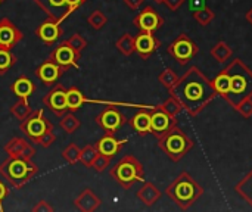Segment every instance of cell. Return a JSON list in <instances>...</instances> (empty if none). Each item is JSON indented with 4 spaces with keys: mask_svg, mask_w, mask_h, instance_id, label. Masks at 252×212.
<instances>
[{
    "mask_svg": "<svg viewBox=\"0 0 252 212\" xmlns=\"http://www.w3.org/2000/svg\"><path fill=\"white\" fill-rule=\"evenodd\" d=\"M170 94L174 96L190 115L202 112L217 96L213 83L198 66L189 68L183 77H179L177 83L170 89Z\"/></svg>",
    "mask_w": 252,
    "mask_h": 212,
    "instance_id": "1",
    "label": "cell"
},
{
    "mask_svg": "<svg viewBox=\"0 0 252 212\" xmlns=\"http://www.w3.org/2000/svg\"><path fill=\"white\" fill-rule=\"evenodd\" d=\"M226 71L230 77V91L224 99L236 109L244 99L252 97V71L241 59L232 61Z\"/></svg>",
    "mask_w": 252,
    "mask_h": 212,
    "instance_id": "2",
    "label": "cell"
},
{
    "mask_svg": "<svg viewBox=\"0 0 252 212\" xmlns=\"http://www.w3.org/2000/svg\"><path fill=\"white\" fill-rule=\"evenodd\" d=\"M165 195L183 211L189 210L202 195L204 189L201 184L189 174L182 173L165 190Z\"/></svg>",
    "mask_w": 252,
    "mask_h": 212,
    "instance_id": "3",
    "label": "cell"
},
{
    "mask_svg": "<svg viewBox=\"0 0 252 212\" xmlns=\"http://www.w3.org/2000/svg\"><path fill=\"white\" fill-rule=\"evenodd\" d=\"M38 173V167L31 158H12L0 164V176L15 189H21Z\"/></svg>",
    "mask_w": 252,
    "mask_h": 212,
    "instance_id": "4",
    "label": "cell"
},
{
    "mask_svg": "<svg viewBox=\"0 0 252 212\" xmlns=\"http://www.w3.org/2000/svg\"><path fill=\"white\" fill-rule=\"evenodd\" d=\"M158 146L173 162H179L193 148V142L182 128L176 125L158 139Z\"/></svg>",
    "mask_w": 252,
    "mask_h": 212,
    "instance_id": "5",
    "label": "cell"
},
{
    "mask_svg": "<svg viewBox=\"0 0 252 212\" xmlns=\"http://www.w3.org/2000/svg\"><path fill=\"white\" fill-rule=\"evenodd\" d=\"M111 177L124 189H131L136 183L145 180V170L140 161L133 155H126L109 171Z\"/></svg>",
    "mask_w": 252,
    "mask_h": 212,
    "instance_id": "6",
    "label": "cell"
},
{
    "mask_svg": "<svg viewBox=\"0 0 252 212\" xmlns=\"http://www.w3.org/2000/svg\"><path fill=\"white\" fill-rule=\"evenodd\" d=\"M19 130L35 143L46 131L53 130V124L44 117L43 109H37L32 111L24 121H21Z\"/></svg>",
    "mask_w": 252,
    "mask_h": 212,
    "instance_id": "7",
    "label": "cell"
},
{
    "mask_svg": "<svg viewBox=\"0 0 252 212\" xmlns=\"http://www.w3.org/2000/svg\"><path fill=\"white\" fill-rule=\"evenodd\" d=\"M168 55L174 58L180 65H186L199 52L198 44L186 34H180L167 49Z\"/></svg>",
    "mask_w": 252,
    "mask_h": 212,
    "instance_id": "8",
    "label": "cell"
},
{
    "mask_svg": "<svg viewBox=\"0 0 252 212\" xmlns=\"http://www.w3.org/2000/svg\"><path fill=\"white\" fill-rule=\"evenodd\" d=\"M94 121L105 131V134H115L127 122V118L118 108L108 106L94 118Z\"/></svg>",
    "mask_w": 252,
    "mask_h": 212,
    "instance_id": "9",
    "label": "cell"
},
{
    "mask_svg": "<svg viewBox=\"0 0 252 212\" xmlns=\"http://www.w3.org/2000/svg\"><path fill=\"white\" fill-rule=\"evenodd\" d=\"M80 58H81V55H78L74 49H71L65 41H62L59 46H56L49 55V59L53 61L56 65H59L63 71H68L69 68L78 69Z\"/></svg>",
    "mask_w": 252,
    "mask_h": 212,
    "instance_id": "10",
    "label": "cell"
},
{
    "mask_svg": "<svg viewBox=\"0 0 252 212\" xmlns=\"http://www.w3.org/2000/svg\"><path fill=\"white\" fill-rule=\"evenodd\" d=\"M133 24L145 32H155L164 25V18L152 7L145 6L133 19Z\"/></svg>",
    "mask_w": 252,
    "mask_h": 212,
    "instance_id": "11",
    "label": "cell"
},
{
    "mask_svg": "<svg viewBox=\"0 0 252 212\" xmlns=\"http://www.w3.org/2000/svg\"><path fill=\"white\" fill-rule=\"evenodd\" d=\"M177 125V118L168 115L161 106H157L151 111V133L159 139L173 127Z\"/></svg>",
    "mask_w": 252,
    "mask_h": 212,
    "instance_id": "12",
    "label": "cell"
},
{
    "mask_svg": "<svg viewBox=\"0 0 252 212\" xmlns=\"http://www.w3.org/2000/svg\"><path fill=\"white\" fill-rule=\"evenodd\" d=\"M43 105L58 117L66 114V89L61 84H55V87L43 97Z\"/></svg>",
    "mask_w": 252,
    "mask_h": 212,
    "instance_id": "13",
    "label": "cell"
},
{
    "mask_svg": "<svg viewBox=\"0 0 252 212\" xmlns=\"http://www.w3.org/2000/svg\"><path fill=\"white\" fill-rule=\"evenodd\" d=\"M35 4L50 18L55 21L62 22L69 13L74 12V9L69 6L66 0H32Z\"/></svg>",
    "mask_w": 252,
    "mask_h": 212,
    "instance_id": "14",
    "label": "cell"
},
{
    "mask_svg": "<svg viewBox=\"0 0 252 212\" xmlns=\"http://www.w3.org/2000/svg\"><path fill=\"white\" fill-rule=\"evenodd\" d=\"M22 37L21 30L9 18L4 16L0 19V49L12 50L22 40Z\"/></svg>",
    "mask_w": 252,
    "mask_h": 212,
    "instance_id": "15",
    "label": "cell"
},
{
    "mask_svg": "<svg viewBox=\"0 0 252 212\" xmlns=\"http://www.w3.org/2000/svg\"><path fill=\"white\" fill-rule=\"evenodd\" d=\"M159 46H161V41L154 35V32L140 31L134 37V52H137L142 59L151 58Z\"/></svg>",
    "mask_w": 252,
    "mask_h": 212,
    "instance_id": "16",
    "label": "cell"
},
{
    "mask_svg": "<svg viewBox=\"0 0 252 212\" xmlns=\"http://www.w3.org/2000/svg\"><path fill=\"white\" fill-rule=\"evenodd\" d=\"M62 32L63 31L61 28V22L50 18L35 28V35L47 46H53L62 37Z\"/></svg>",
    "mask_w": 252,
    "mask_h": 212,
    "instance_id": "17",
    "label": "cell"
},
{
    "mask_svg": "<svg viewBox=\"0 0 252 212\" xmlns=\"http://www.w3.org/2000/svg\"><path fill=\"white\" fill-rule=\"evenodd\" d=\"M65 71L59 66V65H56L53 61H50L49 58H47V61H44L40 66H37V69H35V75L46 84V86H53L61 77H62V74H63Z\"/></svg>",
    "mask_w": 252,
    "mask_h": 212,
    "instance_id": "18",
    "label": "cell"
},
{
    "mask_svg": "<svg viewBox=\"0 0 252 212\" xmlns=\"http://www.w3.org/2000/svg\"><path fill=\"white\" fill-rule=\"evenodd\" d=\"M4 152L12 158H32L35 149L22 137H13L4 145Z\"/></svg>",
    "mask_w": 252,
    "mask_h": 212,
    "instance_id": "19",
    "label": "cell"
},
{
    "mask_svg": "<svg viewBox=\"0 0 252 212\" xmlns=\"http://www.w3.org/2000/svg\"><path fill=\"white\" fill-rule=\"evenodd\" d=\"M126 143H127L126 139L118 140V139L115 137V134H105L94 146H96V149H97L99 153L106 155V156H109V158H114V156L123 149V146H124Z\"/></svg>",
    "mask_w": 252,
    "mask_h": 212,
    "instance_id": "20",
    "label": "cell"
},
{
    "mask_svg": "<svg viewBox=\"0 0 252 212\" xmlns=\"http://www.w3.org/2000/svg\"><path fill=\"white\" fill-rule=\"evenodd\" d=\"M74 205L78 211L83 212H93L99 210V207L102 205V201L97 195H94L90 189H84L75 199H74Z\"/></svg>",
    "mask_w": 252,
    "mask_h": 212,
    "instance_id": "21",
    "label": "cell"
},
{
    "mask_svg": "<svg viewBox=\"0 0 252 212\" xmlns=\"http://www.w3.org/2000/svg\"><path fill=\"white\" fill-rule=\"evenodd\" d=\"M10 91L18 97V99H24V100H28L30 96L34 94L35 91V84L25 75H21L18 77L13 84L10 86Z\"/></svg>",
    "mask_w": 252,
    "mask_h": 212,
    "instance_id": "22",
    "label": "cell"
},
{
    "mask_svg": "<svg viewBox=\"0 0 252 212\" xmlns=\"http://www.w3.org/2000/svg\"><path fill=\"white\" fill-rule=\"evenodd\" d=\"M162 193L161 190L149 182H145L143 186L137 190V199L145 205V207H154L159 199H161Z\"/></svg>",
    "mask_w": 252,
    "mask_h": 212,
    "instance_id": "23",
    "label": "cell"
},
{
    "mask_svg": "<svg viewBox=\"0 0 252 212\" xmlns=\"http://www.w3.org/2000/svg\"><path fill=\"white\" fill-rule=\"evenodd\" d=\"M130 127L139 134V136H146L151 133V111L149 109H142L133 118L128 121Z\"/></svg>",
    "mask_w": 252,
    "mask_h": 212,
    "instance_id": "24",
    "label": "cell"
},
{
    "mask_svg": "<svg viewBox=\"0 0 252 212\" xmlns=\"http://www.w3.org/2000/svg\"><path fill=\"white\" fill-rule=\"evenodd\" d=\"M86 102H93V100L86 99V96L83 94V91L78 87L72 86V87H69L66 90V106H68V111L69 112L78 111Z\"/></svg>",
    "mask_w": 252,
    "mask_h": 212,
    "instance_id": "25",
    "label": "cell"
},
{
    "mask_svg": "<svg viewBox=\"0 0 252 212\" xmlns=\"http://www.w3.org/2000/svg\"><path fill=\"white\" fill-rule=\"evenodd\" d=\"M211 83H213V87H214V90H216V93L219 96L226 97L229 94V91H230V77H229L226 69H223Z\"/></svg>",
    "mask_w": 252,
    "mask_h": 212,
    "instance_id": "26",
    "label": "cell"
},
{
    "mask_svg": "<svg viewBox=\"0 0 252 212\" xmlns=\"http://www.w3.org/2000/svg\"><path fill=\"white\" fill-rule=\"evenodd\" d=\"M236 193L252 207V170L236 184Z\"/></svg>",
    "mask_w": 252,
    "mask_h": 212,
    "instance_id": "27",
    "label": "cell"
},
{
    "mask_svg": "<svg viewBox=\"0 0 252 212\" xmlns=\"http://www.w3.org/2000/svg\"><path fill=\"white\" fill-rule=\"evenodd\" d=\"M232 55H233V50H232L230 46H229L227 43H224V41H219V43L211 49V56H213L217 62H220V63L227 62V61L232 58Z\"/></svg>",
    "mask_w": 252,
    "mask_h": 212,
    "instance_id": "28",
    "label": "cell"
},
{
    "mask_svg": "<svg viewBox=\"0 0 252 212\" xmlns=\"http://www.w3.org/2000/svg\"><path fill=\"white\" fill-rule=\"evenodd\" d=\"M59 125H61V128H62L66 134H72V133H75V131L80 128V120L75 117L74 112H69V111H68V114H63V115L61 117Z\"/></svg>",
    "mask_w": 252,
    "mask_h": 212,
    "instance_id": "29",
    "label": "cell"
},
{
    "mask_svg": "<svg viewBox=\"0 0 252 212\" xmlns=\"http://www.w3.org/2000/svg\"><path fill=\"white\" fill-rule=\"evenodd\" d=\"M115 46L124 56H130L134 53V37L131 34L126 32L117 40Z\"/></svg>",
    "mask_w": 252,
    "mask_h": 212,
    "instance_id": "30",
    "label": "cell"
},
{
    "mask_svg": "<svg viewBox=\"0 0 252 212\" xmlns=\"http://www.w3.org/2000/svg\"><path fill=\"white\" fill-rule=\"evenodd\" d=\"M31 112H32V109H31L28 100H24V99H19L16 103H13L10 106V114L19 121H24Z\"/></svg>",
    "mask_w": 252,
    "mask_h": 212,
    "instance_id": "31",
    "label": "cell"
},
{
    "mask_svg": "<svg viewBox=\"0 0 252 212\" xmlns=\"http://www.w3.org/2000/svg\"><path fill=\"white\" fill-rule=\"evenodd\" d=\"M18 58L12 53V50L7 49H0V75L6 74L15 63Z\"/></svg>",
    "mask_w": 252,
    "mask_h": 212,
    "instance_id": "32",
    "label": "cell"
},
{
    "mask_svg": "<svg viewBox=\"0 0 252 212\" xmlns=\"http://www.w3.org/2000/svg\"><path fill=\"white\" fill-rule=\"evenodd\" d=\"M97 149L96 146H92V145H87L81 149V155H80V162L86 167V168H92L96 156H97Z\"/></svg>",
    "mask_w": 252,
    "mask_h": 212,
    "instance_id": "33",
    "label": "cell"
},
{
    "mask_svg": "<svg viewBox=\"0 0 252 212\" xmlns=\"http://www.w3.org/2000/svg\"><path fill=\"white\" fill-rule=\"evenodd\" d=\"M214 16H216L214 12H213L210 7H207V6H204V7H201V9H198V10L193 12V19H195L199 25H202V27L210 25V24L213 22Z\"/></svg>",
    "mask_w": 252,
    "mask_h": 212,
    "instance_id": "34",
    "label": "cell"
},
{
    "mask_svg": "<svg viewBox=\"0 0 252 212\" xmlns=\"http://www.w3.org/2000/svg\"><path fill=\"white\" fill-rule=\"evenodd\" d=\"M168 115H171V117H174V118H177L180 114H182V111H183V106H182V103L174 97V96H171L170 94V97L162 103V105H159Z\"/></svg>",
    "mask_w": 252,
    "mask_h": 212,
    "instance_id": "35",
    "label": "cell"
},
{
    "mask_svg": "<svg viewBox=\"0 0 252 212\" xmlns=\"http://www.w3.org/2000/svg\"><path fill=\"white\" fill-rule=\"evenodd\" d=\"M87 22H89V25H90L93 30L99 31V30H102V28L106 25L108 18H106V15H105L102 10H99V9H97V10H93V12L89 15Z\"/></svg>",
    "mask_w": 252,
    "mask_h": 212,
    "instance_id": "36",
    "label": "cell"
},
{
    "mask_svg": "<svg viewBox=\"0 0 252 212\" xmlns=\"http://www.w3.org/2000/svg\"><path fill=\"white\" fill-rule=\"evenodd\" d=\"M80 155H81V149H80L75 143H69V145L62 151V158H63L68 164H71V165L80 162Z\"/></svg>",
    "mask_w": 252,
    "mask_h": 212,
    "instance_id": "37",
    "label": "cell"
},
{
    "mask_svg": "<svg viewBox=\"0 0 252 212\" xmlns=\"http://www.w3.org/2000/svg\"><path fill=\"white\" fill-rule=\"evenodd\" d=\"M177 80H179V77H177V74H176L171 68H165V69L158 75V81H159L165 89H168V90L177 83Z\"/></svg>",
    "mask_w": 252,
    "mask_h": 212,
    "instance_id": "38",
    "label": "cell"
},
{
    "mask_svg": "<svg viewBox=\"0 0 252 212\" xmlns=\"http://www.w3.org/2000/svg\"><path fill=\"white\" fill-rule=\"evenodd\" d=\"M65 43H66L71 49H74L78 55H81V53H83V50H84V49H86V46H87L86 38H84L81 34H78V32H75V34H72L69 38H66V40H65Z\"/></svg>",
    "mask_w": 252,
    "mask_h": 212,
    "instance_id": "39",
    "label": "cell"
},
{
    "mask_svg": "<svg viewBox=\"0 0 252 212\" xmlns=\"http://www.w3.org/2000/svg\"><path fill=\"white\" fill-rule=\"evenodd\" d=\"M111 159H112V158H109V156H106V155L97 153V156H96V159H94L92 168H94L96 173H103L108 167H111Z\"/></svg>",
    "mask_w": 252,
    "mask_h": 212,
    "instance_id": "40",
    "label": "cell"
},
{
    "mask_svg": "<svg viewBox=\"0 0 252 212\" xmlns=\"http://www.w3.org/2000/svg\"><path fill=\"white\" fill-rule=\"evenodd\" d=\"M236 111L244 117V118H251L252 117V97L244 99L239 106L236 108Z\"/></svg>",
    "mask_w": 252,
    "mask_h": 212,
    "instance_id": "41",
    "label": "cell"
},
{
    "mask_svg": "<svg viewBox=\"0 0 252 212\" xmlns=\"http://www.w3.org/2000/svg\"><path fill=\"white\" fill-rule=\"evenodd\" d=\"M55 142H56V134L53 133V130H49L43 136H40V139L35 143L40 145L41 148H50Z\"/></svg>",
    "mask_w": 252,
    "mask_h": 212,
    "instance_id": "42",
    "label": "cell"
},
{
    "mask_svg": "<svg viewBox=\"0 0 252 212\" xmlns=\"http://www.w3.org/2000/svg\"><path fill=\"white\" fill-rule=\"evenodd\" d=\"M32 211L34 212H52L53 211V207L49 204V202H46V201H40V202H37V205L35 207H32Z\"/></svg>",
    "mask_w": 252,
    "mask_h": 212,
    "instance_id": "43",
    "label": "cell"
},
{
    "mask_svg": "<svg viewBox=\"0 0 252 212\" xmlns=\"http://www.w3.org/2000/svg\"><path fill=\"white\" fill-rule=\"evenodd\" d=\"M183 3H185V0H164V4H165L170 10H173V12L179 10V9L182 7Z\"/></svg>",
    "mask_w": 252,
    "mask_h": 212,
    "instance_id": "44",
    "label": "cell"
},
{
    "mask_svg": "<svg viewBox=\"0 0 252 212\" xmlns=\"http://www.w3.org/2000/svg\"><path fill=\"white\" fill-rule=\"evenodd\" d=\"M143 1H145V0H124L126 6L130 7L131 10H137V9L143 4Z\"/></svg>",
    "mask_w": 252,
    "mask_h": 212,
    "instance_id": "45",
    "label": "cell"
},
{
    "mask_svg": "<svg viewBox=\"0 0 252 212\" xmlns=\"http://www.w3.org/2000/svg\"><path fill=\"white\" fill-rule=\"evenodd\" d=\"M7 195H9V189L4 186V183L0 180V205H1V202L7 198Z\"/></svg>",
    "mask_w": 252,
    "mask_h": 212,
    "instance_id": "46",
    "label": "cell"
},
{
    "mask_svg": "<svg viewBox=\"0 0 252 212\" xmlns=\"http://www.w3.org/2000/svg\"><path fill=\"white\" fill-rule=\"evenodd\" d=\"M204 6H205V0H190V9L193 12L201 9V7H204Z\"/></svg>",
    "mask_w": 252,
    "mask_h": 212,
    "instance_id": "47",
    "label": "cell"
},
{
    "mask_svg": "<svg viewBox=\"0 0 252 212\" xmlns=\"http://www.w3.org/2000/svg\"><path fill=\"white\" fill-rule=\"evenodd\" d=\"M66 1H68V3H69V6L75 10L77 7H80L81 4H84L87 0H66Z\"/></svg>",
    "mask_w": 252,
    "mask_h": 212,
    "instance_id": "48",
    "label": "cell"
},
{
    "mask_svg": "<svg viewBox=\"0 0 252 212\" xmlns=\"http://www.w3.org/2000/svg\"><path fill=\"white\" fill-rule=\"evenodd\" d=\"M247 21H248V22L252 25V7L248 10V12H247Z\"/></svg>",
    "mask_w": 252,
    "mask_h": 212,
    "instance_id": "49",
    "label": "cell"
},
{
    "mask_svg": "<svg viewBox=\"0 0 252 212\" xmlns=\"http://www.w3.org/2000/svg\"><path fill=\"white\" fill-rule=\"evenodd\" d=\"M154 1H155V3H158V4H159V3H164V0H154Z\"/></svg>",
    "mask_w": 252,
    "mask_h": 212,
    "instance_id": "50",
    "label": "cell"
},
{
    "mask_svg": "<svg viewBox=\"0 0 252 212\" xmlns=\"http://www.w3.org/2000/svg\"><path fill=\"white\" fill-rule=\"evenodd\" d=\"M0 211H3V207L1 205H0Z\"/></svg>",
    "mask_w": 252,
    "mask_h": 212,
    "instance_id": "51",
    "label": "cell"
},
{
    "mask_svg": "<svg viewBox=\"0 0 252 212\" xmlns=\"http://www.w3.org/2000/svg\"><path fill=\"white\" fill-rule=\"evenodd\" d=\"M3 1H4V0H0V4H1V3H3Z\"/></svg>",
    "mask_w": 252,
    "mask_h": 212,
    "instance_id": "52",
    "label": "cell"
}]
</instances>
